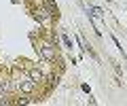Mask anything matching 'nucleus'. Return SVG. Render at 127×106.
<instances>
[{"label": "nucleus", "mask_w": 127, "mask_h": 106, "mask_svg": "<svg viewBox=\"0 0 127 106\" xmlns=\"http://www.w3.org/2000/svg\"><path fill=\"white\" fill-rule=\"evenodd\" d=\"M30 78L34 81V83H40V81H42V74L38 72V70H30Z\"/></svg>", "instance_id": "2"}, {"label": "nucleus", "mask_w": 127, "mask_h": 106, "mask_svg": "<svg viewBox=\"0 0 127 106\" xmlns=\"http://www.w3.org/2000/svg\"><path fill=\"white\" fill-rule=\"evenodd\" d=\"M62 40H64V45H66V49H72V40H70L66 34H62Z\"/></svg>", "instance_id": "3"}, {"label": "nucleus", "mask_w": 127, "mask_h": 106, "mask_svg": "<svg viewBox=\"0 0 127 106\" xmlns=\"http://www.w3.org/2000/svg\"><path fill=\"white\" fill-rule=\"evenodd\" d=\"M40 53L47 57V60H53V57H55V51L51 49V45H45V47H40Z\"/></svg>", "instance_id": "1"}]
</instances>
